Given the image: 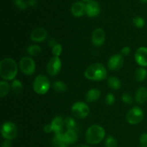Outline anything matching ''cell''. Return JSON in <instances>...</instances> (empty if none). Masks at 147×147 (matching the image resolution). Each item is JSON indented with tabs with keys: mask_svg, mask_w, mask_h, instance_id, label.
Here are the masks:
<instances>
[{
	"mask_svg": "<svg viewBox=\"0 0 147 147\" xmlns=\"http://www.w3.org/2000/svg\"><path fill=\"white\" fill-rule=\"evenodd\" d=\"M52 145L53 147H67L68 144L66 142L64 138V133L60 134H55L52 141Z\"/></svg>",
	"mask_w": 147,
	"mask_h": 147,
	"instance_id": "obj_20",
	"label": "cell"
},
{
	"mask_svg": "<svg viewBox=\"0 0 147 147\" xmlns=\"http://www.w3.org/2000/svg\"><path fill=\"white\" fill-rule=\"evenodd\" d=\"M83 1H86V2H89V1H93V0H83Z\"/></svg>",
	"mask_w": 147,
	"mask_h": 147,
	"instance_id": "obj_42",
	"label": "cell"
},
{
	"mask_svg": "<svg viewBox=\"0 0 147 147\" xmlns=\"http://www.w3.org/2000/svg\"><path fill=\"white\" fill-rule=\"evenodd\" d=\"M131 53V48L129 46H125L122 48L121 53V55L123 56H128Z\"/></svg>",
	"mask_w": 147,
	"mask_h": 147,
	"instance_id": "obj_35",
	"label": "cell"
},
{
	"mask_svg": "<svg viewBox=\"0 0 147 147\" xmlns=\"http://www.w3.org/2000/svg\"><path fill=\"white\" fill-rule=\"evenodd\" d=\"M9 89L10 86L7 82H0V96H1V98H4V96H7L9 91Z\"/></svg>",
	"mask_w": 147,
	"mask_h": 147,
	"instance_id": "obj_26",
	"label": "cell"
},
{
	"mask_svg": "<svg viewBox=\"0 0 147 147\" xmlns=\"http://www.w3.org/2000/svg\"><path fill=\"white\" fill-rule=\"evenodd\" d=\"M100 90L98 88H92L90 89L87 92L86 95V99L88 102L93 103V102L96 101L98 100L99 98L100 97Z\"/></svg>",
	"mask_w": 147,
	"mask_h": 147,
	"instance_id": "obj_18",
	"label": "cell"
},
{
	"mask_svg": "<svg viewBox=\"0 0 147 147\" xmlns=\"http://www.w3.org/2000/svg\"><path fill=\"white\" fill-rule=\"evenodd\" d=\"M100 12V7L98 3L96 1H89L86 6V14L89 17H95Z\"/></svg>",
	"mask_w": 147,
	"mask_h": 147,
	"instance_id": "obj_14",
	"label": "cell"
},
{
	"mask_svg": "<svg viewBox=\"0 0 147 147\" xmlns=\"http://www.w3.org/2000/svg\"><path fill=\"white\" fill-rule=\"evenodd\" d=\"M63 52V47L60 43H57L53 47H52V53L54 57H60Z\"/></svg>",
	"mask_w": 147,
	"mask_h": 147,
	"instance_id": "obj_29",
	"label": "cell"
},
{
	"mask_svg": "<svg viewBox=\"0 0 147 147\" xmlns=\"http://www.w3.org/2000/svg\"><path fill=\"white\" fill-rule=\"evenodd\" d=\"M108 86L113 90H119L121 87V83L119 78L116 76H110L107 80Z\"/></svg>",
	"mask_w": 147,
	"mask_h": 147,
	"instance_id": "obj_21",
	"label": "cell"
},
{
	"mask_svg": "<svg viewBox=\"0 0 147 147\" xmlns=\"http://www.w3.org/2000/svg\"><path fill=\"white\" fill-rule=\"evenodd\" d=\"M53 88L56 92H58V93L65 92L67 89V85L61 80H57V81L54 82L53 84Z\"/></svg>",
	"mask_w": 147,
	"mask_h": 147,
	"instance_id": "obj_23",
	"label": "cell"
},
{
	"mask_svg": "<svg viewBox=\"0 0 147 147\" xmlns=\"http://www.w3.org/2000/svg\"><path fill=\"white\" fill-rule=\"evenodd\" d=\"M122 100L126 104H131L133 102V98L129 93H124L122 95Z\"/></svg>",
	"mask_w": 147,
	"mask_h": 147,
	"instance_id": "obj_32",
	"label": "cell"
},
{
	"mask_svg": "<svg viewBox=\"0 0 147 147\" xmlns=\"http://www.w3.org/2000/svg\"><path fill=\"white\" fill-rule=\"evenodd\" d=\"M139 142L141 147H147V134H144L141 136Z\"/></svg>",
	"mask_w": 147,
	"mask_h": 147,
	"instance_id": "obj_34",
	"label": "cell"
},
{
	"mask_svg": "<svg viewBox=\"0 0 147 147\" xmlns=\"http://www.w3.org/2000/svg\"><path fill=\"white\" fill-rule=\"evenodd\" d=\"M62 67L61 60L59 57H53L49 60L47 65V72L50 76H56L60 73Z\"/></svg>",
	"mask_w": 147,
	"mask_h": 147,
	"instance_id": "obj_9",
	"label": "cell"
},
{
	"mask_svg": "<svg viewBox=\"0 0 147 147\" xmlns=\"http://www.w3.org/2000/svg\"><path fill=\"white\" fill-rule=\"evenodd\" d=\"M11 144L10 140H5L4 142H2L1 144V147H11Z\"/></svg>",
	"mask_w": 147,
	"mask_h": 147,
	"instance_id": "obj_37",
	"label": "cell"
},
{
	"mask_svg": "<svg viewBox=\"0 0 147 147\" xmlns=\"http://www.w3.org/2000/svg\"><path fill=\"white\" fill-rule=\"evenodd\" d=\"M106 147H117V141L113 136H109L105 141Z\"/></svg>",
	"mask_w": 147,
	"mask_h": 147,
	"instance_id": "obj_28",
	"label": "cell"
},
{
	"mask_svg": "<svg viewBox=\"0 0 147 147\" xmlns=\"http://www.w3.org/2000/svg\"><path fill=\"white\" fill-rule=\"evenodd\" d=\"M147 70L144 67H139L135 71V78L138 82H142L146 78Z\"/></svg>",
	"mask_w": 147,
	"mask_h": 147,
	"instance_id": "obj_22",
	"label": "cell"
},
{
	"mask_svg": "<svg viewBox=\"0 0 147 147\" xmlns=\"http://www.w3.org/2000/svg\"><path fill=\"white\" fill-rule=\"evenodd\" d=\"M50 81L47 76L44 75H39L34 79L32 84V88L36 93L40 95H44L50 90Z\"/></svg>",
	"mask_w": 147,
	"mask_h": 147,
	"instance_id": "obj_4",
	"label": "cell"
},
{
	"mask_svg": "<svg viewBox=\"0 0 147 147\" xmlns=\"http://www.w3.org/2000/svg\"><path fill=\"white\" fill-rule=\"evenodd\" d=\"M106 40V33L102 28H96L92 33L91 41L93 45L96 47H100L103 45Z\"/></svg>",
	"mask_w": 147,
	"mask_h": 147,
	"instance_id": "obj_11",
	"label": "cell"
},
{
	"mask_svg": "<svg viewBox=\"0 0 147 147\" xmlns=\"http://www.w3.org/2000/svg\"><path fill=\"white\" fill-rule=\"evenodd\" d=\"M136 101L139 104H142L145 103L147 100V88L145 87H141L136 90L135 95Z\"/></svg>",
	"mask_w": 147,
	"mask_h": 147,
	"instance_id": "obj_19",
	"label": "cell"
},
{
	"mask_svg": "<svg viewBox=\"0 0 147 147\" xmlns=\"http://www.w3.org/2000/svg\"><path fill=\"white\" fill-rule=\"evenodd\" d=\"M27 5L30 6V7H35L37 4V0H28L27 1Z\"/></svg>",
	"mask_w": 147,
	"mask_h": 147,
	"instance_id": "obj_38",
	"label": "cell"
},
{
	"mask_svg": "<svg viewBox=\"0 0 147 147\" xmlns=\"http://www.w3.org/2000/svg\"><path fill=\"white\" fill-rule=\"evenodd\" d=\"M35 62L32 57H24L20 61V68L26 76H32L35 71Z\"/></svg>",
	"mask_w": 147,
	"mask_h": 147,
	"instance_id": "obj_8",
	"label": "cell"
},
{
	"mask_svg": "<svg viewBox=\"0 0 147 147\" xmlns=\"http://www.w3.org/2000/svg\"><path fill=\"white\" fill-rule=\"evenodd\" d=\"M18 67L13 59L7 57L0 63V76L6 80H14L17 75Z\"/></svg>",
	"mask_w": 147,
	"mask_h": 147,
	"instance_id": "obj_1",
	"label": "cell"
},
{
	"mask_svg": "<svg viewBox=\"0 0 147 147\" xmlns=\"http://www.w3.org/2000/svg\"><path fill=\"white\" fill-rule=\"evenodd\" d=\"M123 65V57L121 54H115L108 61V68L111 71L120 70Z\"/></svg>",
	"mask_w": 147,
	"mask_h": 147,
	"instance_id": "obj_10",
	"label": "cell"
},
{
	"mask_svg": "<svg viewBox=\"0 0 147 147\" xmlns=\"http://www.w3.org/2000/svg\"><path fill=\"white\" fill-rule=\"evenodd\" d=\"M71 111L73 114L78 119H85L88 116L90 109L88 106L84 102L78 101L72 106Z\"/></svg>",
	"mask_w": 147,
	"mask_h": 147,
	"instance_id": "obj_7",
	"label": "cell"
},
{
	"mask_svg": "<svg viewBox=\"0 0 147 147\" xmlns=\"http://www.w3.org/2000/svg\"><path fill=\"white\" fill-rule=\"evenodd\" d=\"M47 32L43 27H37L33 30L30 34V39L32 41L36 42H41L47 38Z\"/></svg>",
	"mask_w": 147,
	"mask_h": 147,
	"instance_id": "obj_13",
	"label": "cell"
},
{
	"mask_svg": "<svg viewBox=\"0 0 147 147\" xmlns=\"http://www.w3.org/2000/svg\"><path fill=\"white\" fill-rule=\"evenodd\" d=\"M43 131H44V132H45V133H47V134L51 133L52 131H53V126H52L51 123H50V124L45 125L44 128H43Z\"/></svg>",
	"mask_w": 147,
	"mask_h": 147,
	"instance_id": "obj_36",
	"label": "cell"
},
{
	"mask_svg": "<svg viewBox=\"0 0 147 147\" xmlns=\"http://www.w3.org/2000/svg\"><path fill=\"white\" fill-rule=\"evenodd\" d=\"M135 60L142 67H147V47H141L135 53Z\"/></svg>",
	"mask_w": 147,
	"mask_h": 147,
	"instance_id": "obj_12",
	"label": "cell"
},
{
	"mask_svg": "<svg viewBox=\"0 0 147 147\" xmlns=\"http://www.w3.org/2000/svg\"><path fill=\"white\" fill-rule=\"evenodd\" d=\"M115 96L113 93H108L106 96V99H105V101H106V103L108 105V106H111L115 102Z\"/></svg>",
	"mask_w": 147,
	"mask_h": 147,
	"instance_id": "obj_33",
	"label": "cell"
},
{
	"mask_svg": "<svg viewBox=\"0 0 147 147\" xmlns=\"http://www.w3.org/2000/svg\"><path fill=\"white\" fill-rule=\"evenodd\" d=\"M64 123L67 129H75L76 126V121L72 117H66L64 120Z\"/></svg>",
	"mask_w": 147,
	"mask_h": 147,
	"instance_id": "obj_27",
	"label": "cell"
},
{
	"mask_svg": "<svg viewBox=\"0 0 147 147\" xmlns=\"http://www.w3.org/2000/svg\"><path fill=\"white\" fill-rule=\"evenodd\" d=\"M11 88L14 93L19 94V93L22 91L23 85L20 80H17V79H14V80H13L12 83H11Z\"/></svg>",
	"mask_w": 147,
	"mask_h": 147,
	"instance_id": "obj_25",
	"label": "cell"
},
{
	"mask_svg": "<svg viewBox=\"0 0 147 147\" xmlns=\"http://www.w3.org/2000/svg\"><path fill=\"white\" fill-rule=\"evenodd\" d=\"M140 1L142 3H147V0H140Z\"/></svg>",
	"mask_w": 147,
	"mask_h": 147,
	"instance_id": "obj_41",
	"label": "cell"
},
{
	"mask_svg": "<svg viewBox=\"0 0 147 147\" xmlns=\"http://www.w3.org/2000/svg\"><path fill=\"white\" fill-rule=\"evenodd\" d=\"M105 136V129L99 125L94 124L87 129L86 133V140L90 144H97L103 140Z\"/></svg>",
	"mask_w": 147,
	"mask_h": 147,
	"instance_id": "obj_3",
	"label": "cell"
},
{
	"mask_svg": "<svg viewBox=\"0 0 147 147\" xmlns=\"http://www.w3.org/2000/svg\"><path fill=\"white\" fill-rule=\"evenodd\" d=\"M52 126L53 128V131L55 134H63V126L65 125L64 120L61 116H56L51 122Z\"/></svg>",
	"mask_w": 147,
	"mask_h": 147,
	"instance_id": "obj_16",
	"label": "cell"
},
{
	"mask_svg": "<svg viewBox=\"0 0 147 147\" xmlns=\"http://www.w3.org/2000/svg\"><path fill=\"white\" fill-rule=\"evenodd\" d=\"M133 23L137 28H142L145 25V20L141 17H136L133 19Z\"/></svg>",
	"mask_w": 147,
	"mask_h": 147,
	"instance_id": "obj_30",
	"label": "cell"
},
{
	"mask_svg": "<svg viewBox=\"0 0 147 147\" xmlns=\"http://www.w3.org/2000/svg\"><path fill=\"white\" fill-rule=\"evenodd\" d=\"M42 48L37 45H32L27 48V53L30 56H37L40 54Z\"/></svg>",
	"mask_w": 147,
	"mask_h": 147,
	"instance_id": "obj_24",
	"label": "cell"
},
{
	"mask_svg": "<svg viewBox=\"0 0 147 147\" xmlns=\"http://www.w3.org/2000/svg\"><path fill=\"white\" fill-rule=\"evenodd\" d=\"M108 72L103 64L99 63L90 65L85 70L84 76L87 79L93 81H101L107 78Z\"/></svg>",
	"mask_w": 147,
	"mask_h": 147,
	"instance_id": "obj_2",
	"label": "cell"
},
{
	"mask_svg": "<svg viewBox=\"0 0 147 147\" xmlns=\"http://www.w3.org/2000/svg\"><path fill=\"white\" fill-rule=\"evenodd\" d=\"M126 121L131 125H136L142 121L144 119V111L141 108L135 106L128 111L126 116Z\"/></svg>",
	"mask_w": 147,
	"mask_h": 147,
	"instance_id": "obj_6",
	"label": "cell"
},
{
	"mask_svg": "<svg viewBox=\"0 0 147 147\" xmlns=\"http://www.w3.org/2000/svg\"><path fill=\"white\" fill-rule=\"evenodd\" d=\"M86 6L83 2L76 1L71 7V13L74 17H80L86 14Z\"/></svg>",
	"mask_w": 147,
	"mask_h": 147,
	"instance_id": "obj_15",
	"label": "cell"
},
{
	"mask_svg": "<svg viewBox=\"0 0 147 147\" xmlns=\"http://www.w3.org/2000/svg\"><path fill=\"white\" fill-rule=\"evenodd\" d=\"M1 136L6 140H12L17 136L18 129L17 126L11 121H7L1 127Z\"/></svg>",
	"mask_w": 147,
	"mask_h": 147,
	"instance_id": "obj_5",
	"label": "cell"
},
{
	"mask_svg": "<svg viewBox=\"0 0 147 147\" xmlns=\"http://www.w3.org/2000/svg\"><path fill=\"white\" fill-rule=\"evenodd\" d=\"M74 147H90V146H87V145H85V144H80V145H77V146H76Z\"/></svg>",
	"mask_w": 147,
	"mask_h": 147,
	"instance_id": "obj_40",
	"label": "cell"
},
{
	"mask_svg": "<svg viewBox=\"0 0 147 147\" xmlns=\"http://www.w3.org/2000/svg\"><path fill=\"white\" fill-rule=\"evenodd\" d=\"M57 42H56V40H55V39H50V40H49V42H48V45H49V46H50V47H54L55 45L56 44H57Z\"/></svg>",
	"mask_w": 147,
	"mask_h": 147,
	"instance_id": "obj_39",
	"label": "cell"
},
{
	"mask_svg": "<svg viewBox=\"0 0 147 147\" xmlns=\"http://www.w3.org/2000/svg\"><path fill=\"white\" fill-rule=\"evenodd\" d=\"M14 4L16 7L21 10H24L27 7V3L24 0H14Z\"/></svg>",
	"mask_w": 147,
	"mask_h": 147,
	"instance_id": "obj_31",
	"label": "cell"
},
{
	"mask_svg": "<svg viewBox=\"0 0 147 147\" xmlns=\"http://www.w3.org/2000/svg\"><path fill=\"white\" fill-rule=\"evenodd\" d=\"M64 138L68 144H73L77 142L78 136L75 129H67L64 132Z\"/></svg>",
	"mask_w": 147,
	"mask_h": 147,
	"instance_id": "obj_17",
	"label": "cell"
}]
</instances>
